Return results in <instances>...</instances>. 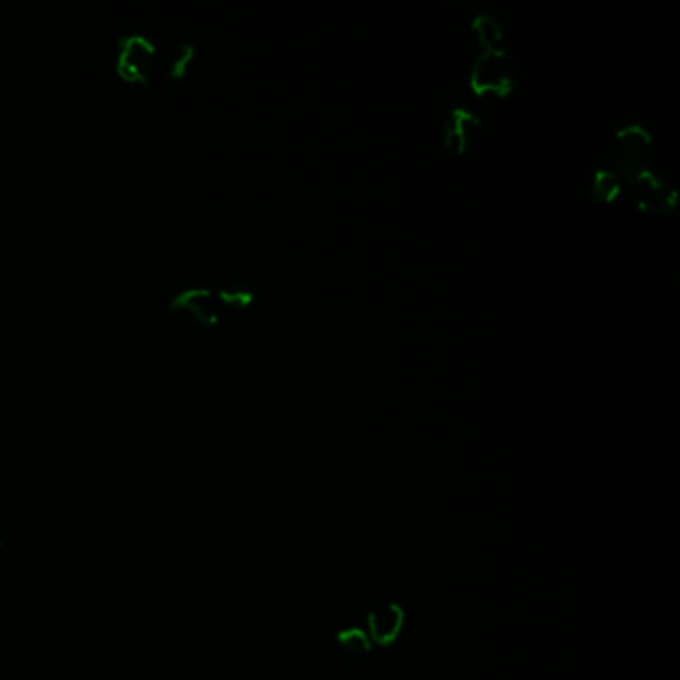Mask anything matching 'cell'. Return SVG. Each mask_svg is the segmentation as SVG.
<instances>
[{
  "label": "cell",
  "mask_w": 680,
  "mask_h": 680,
  "mask_svg": "<svg viewBox=\"0 0 680 680\" xmlns=\"http://www.w3.org/2000/svg\"><path fill=\"white\" fill-rule=\"evenodd\" d=\"M471 30L477 38V42L483 46V50H501L503 48V40H505V32L501 22L491 16V14H477L471 20Z\"/></svg>",
  "instance_id": "cell-8"
},
{
  "label": "cell",
  "mask_w": 680,
  "mask_h": 680,
  "mask_svg": "<svg viewBox=\"0 0 680 680\" xmlns=\"http://www.w3.org/2000/svg\"><path fill=\"white\" fill-rule=\"evenodd\" d=\"M170 310L196 326H210L220 318V298L210 288H182L170 302Z\"/></svg>",
  "instance_id": "cell-5"
},
{
  "label": "cell",
  "mask_w": 680,
  "mask_h": 680,
  "mask_svg": "<svg viewBox=\"0 0 680 680\" xmlns=\"http://www.w3.org/2000/svg\"><path fill=\"white\" fill-rule=\"evenodd\" d=\"M341 651L351 659H361L371 651V641L361 629H345L338 635Z\"/></svg>",
  "instance_id": "cell-11"
},
{
  "label": "cell",
  "mask_w": 680,
  "mask_h": 680,
  "mask_svg": "<svg viewBox=\"0 0 680 680\" xmlns=\"http://www.w3.org/2000/svg\"><path fill=\"white\" fill-rule=\"evenodd\" d=\"M653 146L655 140L643 124H627L617 130L603 168L611 170L627 186V182L651 168Z\"/></svg>",
  "instance_id": "cell-1"
},
{
  "label": "cell",
  "mask_w": 680,
  "mask_h": 680,
  "mask_svg": "<svg viewBox=\"0 0 680 680\" xmlns=\"http://www.w3.org/2000/svg\"><path fill=\"white\" fill-rule=\"evenodd\" d=\"M405 623V613L397 603H387L373 609L367 617V637L371 645L389 647L397 641Z\"/></svg>",
  "instance_id": "cell-7"
},
{
  "label": "cell",
  "mask_w": 680,
  "mask_h": 680,
  "mask_svg": "<svg viewBox=\"0 0 680 680\" xmlns=\"http://www.w3.org/2000/svg\"><path fill=\"white\" fill-rule=\"evenodd\" d=\"M625 192L631 194L635 206L647 214L655 216H667L675 212L677 208V188L661 176L653 166L639 176H635L631 182H627Z\"/></svg>",
  "instance_id": "cell-3"
},
{
  "label": "cell",
  "mask_w": 680,
  "mask_h": 680,
  "mask_svg": "<svg viewBox=\"0 0 680 680\" xmlns=\"http://www.w3.org/2000/svg\"><path fill=\"white\" fill-rule=\"evenodd\" d=\"M0 551H2V537H0Z\"/></svg>",
  "instance_id": "cell-13"
},
{
  "label": "cell",
  "mask_w": 680,
  "mask_h": 680,
  "mask_svg": "<svg viewBox=\"0 0 680 680\" xmlns=\"http://www.w3.org/2000/svg\"><path fill=\"white\" fill-rule=\"evenodd\" d=\"M469 86L479 98H507L515 88V66L511 56L503 48L483 50L471 68Z\"/></svg>",
  "instance_id": "cell-2"
},
{
  "label": "cell",
  "mask_w": 680,
  "mask_h": 680,
  "mask_svg": "<svg viewBox=\"0 0 680 680\" xmlns=\"http://www.w3.org/2000/svg\"><path fill=\"white\" fill-rule=\"evenodd\" d=\"M192 56H194V46H192L190 42H178V44L170 50V54H168V58H166L168 74L174 76V78H176V76H182L184 70L188 68Z\"/></svg>",
  "instance_id": "cell-12"
},
{
  "label": "cell",
  "mask_w": 680,
  "mask_h": 680,
  "mask_svg": "<svg viewBox=\"0 0 680 680\" xmlns=\"http://www.w3.org/2000/svg\"><path fill=\"white\" fill-rule=\"evenodd\" d=\"M591 190H593V196L597 202L601 204H613L617 202L623 192H625V184L621 178H617L611 170L607 168H599L593 176V184H591Z\"/></svg>",
  "instance_id": "cell-9"
},
{
  "label": "cell",
  "mask_w": 680,
  "mask_h": 680,
  "mask_svg": "<svg viewBox=\"0 0 680 680\" xmlns=\"http://www.w3.org/2000/svg\"><path fill=\"white\" fill-rule=\"evenodd\" d=\"M218 298H220V304L222 306H228V308H248L254 304L256 300V292L250 284L242 282V280H234V282H228L220 288V292H216Z\"/></svg>",
  "instance_id": "cell-10"
},
{
  "label": "cell",
  "mask_w": 680,
  "mask_h": 680,
  "mask_svg": "<svg viewBox=\"0 0 680 680\" xmlns=\"http://www.w3.org/2000/svg\"><path fill=\"white\" fill-rule=\"evenodd\" d=\"M481 130V120L469 108H453L443 126V144L451 152L463 156L477 140Z\"/></svg>",
  "instance_id": "cell-6"
},
{
  "label": "cell",
  "mask_w": 680,
  "mask_h": 680,
  "mask_svg": "<svg viewBox=\"0 0 680 680\" xmlns=\"http://www.w3.org/2000/svg\"><path fill=\"white\" fill-rule=\"evenodd\" d=\"M116 66H118V72L126 80H134V82L148 80L156 68L154 42L142 32L124 34L118 40Z\"/></svg>",
  "instance_id": "cell-4"
}]
</instances>
